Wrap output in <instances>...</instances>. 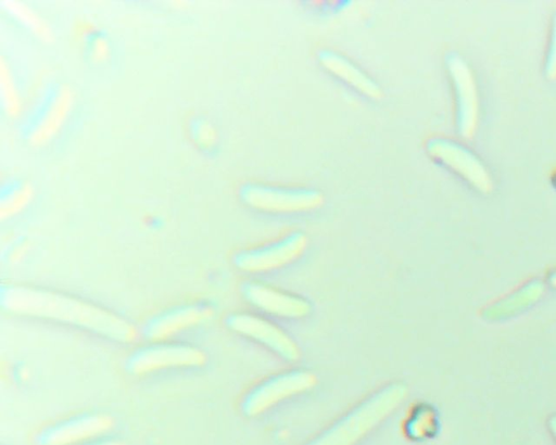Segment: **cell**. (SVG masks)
<instances>
[{
  "instance_id": "obj_6",
  "label": "cell",
  "mask_w": 556,
  "mask_h": 445,
  "mask_svg": "<svg viewBox=\"0 0 556 445\" xmlns=\"http://www.w3.org/2000/svg\"><path fill=\"white\" fill-rule=\"evenodd\" d=\"M317 382L307 370H290L264 380L252 387L241 402V411L247 417H256L279 402L311 390Z\"/></svg>"
},
{
  "instance_id": "obj_17",
  "label": "cell",
  "mask_w": 556,
  "mask_h": 445,
  "mask_svg": "<svg viewBox=\"0 0 556 445\" xmlns=\"http://www.w3.org/2000/svg\"><path fill=\"white\" fill-rule=\"evenodd\" d=\"M31 188L22 180H9L1 186L0 190V215L1 218L11 217L21 212L30 201Z\"/></svg>"
},
{
  "instance_id": "obj_10",
  "label": "cell",
  "mask_w": 556,
  "mask_h": 445,
  "mask_svg": "<svg viewBox=\"0 0 556 445\" xmlns=\"http://www.w3.org/2000/svg\"><path fill=\"white\" fill-rule=\"evenodd\" d=\"M225 323L230 331L261 343L288 361H295L300 357L299 347L291 336L261 316L231 313L225 318Z\"/></svg>"
},
{
  "instance_id": "obj_8",
  "label": "cell",
  "mask_w": 556,
  "mask_h": 445,
  "mask_svg": "<svg viewBox=\"0 0 556 445\" xmlns=\"http://www.w3.org/2000/svg\"><path fill=\"white\" fill-rule=\"evenodd\" d=\"M306 246V234L293 231L275 242L241 250L233 256V265L239 270L250 274L269 271L295 260Z\"/></svg>"
},
{
  "instance_id": "obj_20",
  "label": "cell",
  "mask_w": 556,
  "mask_h": 445,
  "mask_svg": "<svg viewBox=\"0 0 556 445\" xmlns=\"http://www.w3.org/2000/svg\"><path fill=\"white\" fill-rule=\"evenodd\" d=\"M11 12H13L17 18H20L27 27L34 30L39 36L47 37L49 35L47 27L31 11L27 10L24 5L12 3L10 5Z\"/></svg>"
},
{
  "instance_id": "obj_5",
  "label": "cell",
  "mask_w": 556,
  "mask_h": 445,
  "mask_svg": "<svg viewBox=\"0 0 556 445\" xmlns=\"http://www.w3.org/2000/svg\"><path fill=\"white\" fill-rule=\"evenodd\" d=\"M73 96L67 87L59 84L48 86L28 115L22 134L34 145L49 141L59 131L72 107Z\"/></svg>"
},
{
  "instance_id": "obj_16",
  "label": "cell",
  "mask_w": 556,
  "mask_h": 445,
  "mask_svg": "<svg viewBox=\"0 0 556 445\" xmlns=\"http://www.w3.org/2000/svg\"><path fill=\"white\" fill-rule=\"evenodd\" d=\"M437 410L428 404H418L405 420L404 432L413 441L431 438L439 432Z\"/></svg>"
},
{
  "instance_id": "obj_15",
  "label": "cell",
  "mask_w": 556,
  "mask_h": 445,
  "mask_svg": "<svg viewBox=\"0 0 556 445\" xmlns=\"http://www.w3.org/2000/svg\"><path fill=\"white\" fill-rule=\"evenodd\" d=\"M543 290L544 284L541 280H532L502 301L488 307L484 316L485 318L497 319L519 313L540 298Z\"/></svg>"
},
{
  "instance_id": "obj_12",
  "label": "cell",
  "mask_w": 556,
  "mask_h": 445,
  "mask_svg": "<svg viewBox=\"0 0 556 445\" xmlns=\"http://www.w3.org/2000/svg\"><path fill=\"white\" fill-rule=\"evenodd\" d=\"M445 65L455 96L456 126L458 134L469 138L476 127L478 99L471 72L465 61L456 53H448Z\"/></svg>"
},
{
  "instance_id": "obj_1",
  "label": "cell",
  "mask_w": 556,
  "mask_h": 445,
  "mask_svg": "<svg viewBox=\"0 0 556 445\" xmlns=\"http://www.w3.org/2000/svg\"><path fill=\"white\" fill-rule=\"evenodd\" d=\"M1 307L14 315L62 323L118 344L136 340V327L123 316L59 291L2 284Z\"/></svg>"
},
{
  "instance_id": "obj_19",
  "label": "cell",
  "mask_w": 556,
  "mask_h": 445,
  "mask_svg": "<svg viewBox=\"0 0 556 445\" xmlns=\"http://www.w3.org/2000/svg\"><path fill=\"white\" fill-rule=\"evenodd\" d=\"M1 94L4 109L8 114L15 116L20 112L21 103L20 97L16 91L14 81L12 79L10 71L5 67L4 63H1Z\"/></svg>"
},
{
  "instance_id": "obj_3",
  "label": "cell",
  "mask_w": 556,
  "mask_h": 445,
  "mask_svg": "<svg viewBox=\"0 0 556 445\" xmlns=\"http://www.w3.org/2000/svg\"><path fill=\"white\" fill-rule=\"evenodd\" d=\"M241 202L255 211L274 214L312 212L324 204V194L306 187H278L257 182L243 183L239 189Z\"/></svg>"
},
{
  "instance_id": "obj_9",
  "label": "cell",
  "mask_w": 556,
  "mask_h": 445,
  "mask_svg": "<svg viewBox=\"0 0 556 445\" xmlns=\"http://www.w3.org/2000/svg\"><path fill=\"white\" fill-rule=\"evenodd\" d=\"M212 304L198 301L168 307L149 318L141 329L148 342L167 341L188 329L201 326L214 316Z\"/></svg>"
},
{
  "instance_id": "obj_14",
  "label": "cell",
  "mask_w": 556,
  "mask_h": 445,
  "mask_svg": "<svg viewBox=\"0 0 556 445\" xmlns=\"http://www.w3.org/2000/svg\"><path fill=\"white\" fill-rule=\"evenodd\" d=\"M317 60L330 75L365 98L370 100L382 98L383 92L379 84L345 55L330 49H323L318 51Z\"/></svg>"
},
{
  "instance_id": "obj_4",
  "label": "cell",
  "mask_w": 556,
  "mask_h": 445,
  "mask_svg": "<svg viewBox=\"0 0 556 445\" xmlns=\"http://www.w3.org/2000/svg\"><path fill=\"white\" fill-rule=\"evenodd\" d=\"M205 363V352L193 344L159 341L134 349L124 367L130 376L141 377L166 369L199 368Z\"/></svg>"
},
{
  "instance_id": "obj_23",
  "label": "cell",
  "mask_w": 556,
  "mask_h": 445,
  "mask_svg": "<svg viewBox=\"0 0 556 445\" xmlns=\"http://www.w3.org/2000/svg\"><path fill=\"white\" fill-rule=\"evenodd\" d=\"M80 445H124L121 441L111 437H100Z\"/></svg>"
},
{
  "instance_id": "obj_22",
  "label": "cell",
  "mask_w": 556,
  "mask_h": 445,
  "mask_svg": "<svg viewBox=\"0 0 556 445\" xmlns=\"http://www.w3.org/2000/svg\"><path fill=\"white\" fill-rule=\"evenodd\" d=\"M546 73L549 77L556 76V17L554 20V26L546 58Z\"/></svg>"
},
{
  "instance_id": "obj_24",
  "label": "cell",
  "mask_w": 556,
  "mask_h": 445,
  "mask_svg": "<svg viewBox=\"0 0 556 445\" xmlns=\"http://www.w3.org/2000/svg\"><path fill=\"white\" fill-rule=\"evenodd\" d=\"M548 427L551 429L552 434L554 435L556 440V416H553L548 420Z\"/></svg>"
},
{
  "instance_id": "obj_13",
  "label": "cell",
  "mask_w": 556,
  "mask_h": 445,
  "mask_svg": "<svg viewBox=\"0 0 556 445\" xmlns=\"http://www.w3.org/2000/svg\"><path fill=\"white\" fill-rule=\"evenodd\" d=\"M241 292L251 305L275 316L296 319L307 316L312 310L306 298L261 282H245Z\"/></svg>"
},
{
  "instance_id": "obj_11",
  "label": "cell",
  "mask_w": 556,
  "mask_h": 445,
  "mask_svg": "<svg viewBox=\"0 0 556 445\" xmlns=\"http://www.w3.org/2000/svg\"><path fill=\"white\" fill-rule=\"evenodd\" d=\"M428 154L437 162L452 169L481 191H488L491 183L480 160L463 144L442 137H434L426 144Z\"/></svg>"
},
{
  "instance_id": "obj_7",
  "label": "cell",
  "mask_w": 556,
  "mask_h": 445,
  "mask_svg": "<svg viewBox=\"0 0 556 445\" xmlns=\"http://www.w3.org/2000/svg\"><path fill=\"white\" fill-rule=\"evenodd\" d=\"M113 425L109 414L84 412L42 428L35 440L37 445H80L103 437Z\"/></svg>"
},
{
  "instance_id": "obj_2",
  "label": "cell",
  "mask_w": 556,
  "mask_h": 445,
  "mask_svg": "<svg viewBox=\"0 0 556 445\" xmlns=\"http://www.w3.org/2000/svg\"><path fill=\"white\" fill-rule=\"evenodd\" d=\"M407 395L402 382L378 390L305 445H354L384 420Z\"/></svg>"
},
{
  "instance_id": "obj_25",
  "label": "cell",
  "mask_w": 556,
  "mask_h": 445,
  "mask_svg": "<svg viewBox=\"0 0 556 445\" xmlns=\"http://www.w3.org/2000/svg\"><path fill=\"white\" fill-rule=\"evenodd\" d=\"M554 186L556 187V174L554 175Z\"/></svg>"
},
{
  "instance_id": "obj_21",
  "label": "cell",
  "mask_w": 556,
  "mask_h": 445,
  "mask_svg": "<svg viewBox=\"0 0 556 445\" xmlns=\"http://www.w3.org/2000/svg\"><path fill=\"white\" fill-rule=\"evenodd\" d=\"M86 48L89 55L96 60H104L109 54V43L100 33H89L85 37Z\"/></svg>"
},
{
  "instance_id": "obj_18",
  "label": "cell",
  "mask_w": 556,
  "mask_h": 445,
  "mask_svg": "<svg viewBox=\"0 0 556 445\" xmlns=\"http://www.w3.org/2000/svg\"><path fill=\"white\" fill-rule=\"evenodd\" d=\"M189 129L191 139L199 149L210 151L216 144V130L207 119L203 117L192 119Z\"/></svg>"
}]
</instances>
